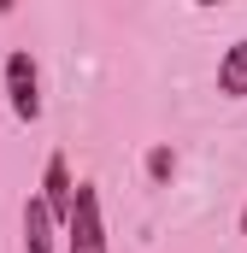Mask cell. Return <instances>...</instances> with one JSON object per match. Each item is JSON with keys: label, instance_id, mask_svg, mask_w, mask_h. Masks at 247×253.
<instances>
[{"label": "cell", "instance_id": "52a82bcc", "mask_svg": "<svg viewBox=\"0 0 247 253\" xmlns=\"http://www.w3.org/2000/svg\"><path fill=\"white\" fill-rule=\"evenodd\" d=\"M242 236H247V206H242Z\"/></svg>", "mask_w": 247, "mask_h": 253}, {"label": "cell", "instance_id": "7a4b0ae2", "mask_svg": "<svg viewBox=\"0 0 247 253\" xmlns=\"http://www.w3.org/2000/svg\"><path fill=\"white\" fill-rule=\"evenodd\" d=\"M6 100H12V118L18 124H36L41 118V77H36V59L24 47L6 53Z\"/></svg>", "mask_w": 247, "mask_h": 253}, {"label": "cell", "instance_id": "3957f363", "mask_svg": "<svg viewBox=\"0 0 247 253\" xmlns=\"http://www.w3.org/2000/svg\"><path fill=\"white\" fill-rule=\"evenodd\" d=\"M41 200L53 206V218L71 224V206H77V183H71V171H65V153L47 159V171H41Z\"/></svg>", "mask_w": 247, "mask_h": 253}, {"label": "cell", "instance_id": "6da1fadb", "mask_svg": "<svg viewBox=\"0 0 247 253\" xmlns=\"http://www.w3.org/2000/svg\"><path fill=\"white\" fill-rule=\"evenodd\" d=\"M65 253H106V218H100L94 183H77V206H71V224H65Z\"/></svg>", "mask_w": 247, "mask_h": 253}, {"label": "cell", "instance_id": "8992f818", "mask_svg": "<svg viewBox=\"0 0 247 253\" xmlns=\"http://www.w3.org/2000/svg\"><path fill=\"white\" fill-rule=\"evenodd\" d=\"M171 171H177V153H171V147H153V153H147V177H153V183H171Z\"/></svg>", "mask_w": 247, "mask_h": 253}, {"label": "cell", "instance_id": "5b68a950", "mask_svg": "<svg viewBox=\"0 0 247 253\" xmlns=\"http://www.w3.org/2000/svg\"><path fill=\"white\" fill-rule=\"evenodd\" d=\"M218 94L224 100H247V36L230 42L224 59H218Z\"/></svg>", "mask_w": 247, "mask_h": 253}, {"label": "cell", "instance_id": "277c9868", "mask_svg": "<svg viewBox=\"0 0 247 253\" xmlns=\"http://www.w3.org/2000/svg\"><path fill=\"white\" fill-rule=\"evenodd\" d=\"M65 224L53 218V206L36 194L30 206H24V253H53V236H59Z\"/></svg>", "mask_w": 247, "mask_h": 253}]
</instances>
